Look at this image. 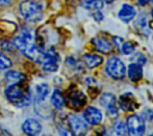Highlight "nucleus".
<instances>
[{"mask_svg":"<svg viewBox=\"0 0 153 136\" xmlns=\"http://www.w3.org/2000/svg\"><path fill=\"white\" fill-rule=\"evenodd\" d=\"M13 44L26 57H29V58H31V60H33L36 62H39L43 51H41L39 48L35 44L33 35H32L31 30L25 29L20 36H17L13 39Z\"/></svg>","mask_w":153,"mask_h":136,"instance_id":"obj_1","label":"nucleus"},{"mask_svg":"<svg viewBox=\"0 0 153 136\" xmlns=\"http://www.w3.org/2000/svg\"><path fill=\"white\" fill-rule=\"evenodd\" d=\"M6 98L17 106H27L31 103V92L27 86H24V82L10 84L5 89Z\"/></svg>","mask_w":153,"mask_h":136,"instance_id":"obj_2","label":"nucleus"},{"mask_svg":"<svg viewBox=\"0 0 153 136\" xmlns=\"http://www.w3.org/2000/svg\"><path fill=\"white\" fill-rule=\"evenodd\" d=\"M20 13L22 17L31 23L38 21L43 18V10H44V4L41 1L36 0H25L20 2Z\"/></svg>","mask_w":153,"mask_h":136,"instance_id":"obj_3","label":"nucleus"},{"mask_svg":"<svg viewBox=\"0 0 153 136\" xmlns=\"http://www.w3.org/2000/svg\"><path fill=\"white\" fill-rule=\"evenodd\" d=\"M105 70H106L109 76H111L112 79L120 80L126 74V66H124V63H123V61L121 58L114 56V57H110L108 60Z\"/></svg>","mask_w":153,"mask_h":136,"instance_id":"obj_4","label":"nucleus"},{"mask_svg":"<svg viewBox=\"0 0 153 136\" xmlns=\"http://www.w3.org/2000/svg\"><path fill=\"white\" fill-rule=\"evenodd\" d=\"M59 55L57 52L50 48L45 51L42 52V56H41V60H39V63L42 64V68L47 72H56L57 68H59Z\"/></svg>","mask_w":153,"mask_h":136,"instance_id":"obj_5","label":"nucleus"},{"mask_svg":"<svg viewBox=\"0 0 153 136\" xmlns=\"http://www.w3.org/2000/svg\"><path fill=\"white\" fill-rule=\"evenodd\" d=\"M127 129H128V134L130 135H142L145 132V120L142 117L137 116V115H131L127 118Z\"/></svg>","mask_w":153,"mask_h":136,"instance_id":"obj_6","label":"nucleus"},{"mask_svg":"<svg viewBox=\"0 0 153 136\" xmlns=\"http://www.w3.org/2000/svg\"><path fill=\"white\" fill-rule=\"evenodd\" d=\"M82 118L90 125H98L103 120V113L99 109H97L94 106H88L84 110Z\"/></svg>","mask_w":153,"mask_h":136,"instance_id":"obj_7","label":"nucleus"},{"mask_svg":"<svg viewBox=\"0 0 153 136\" xmlns=\"http://www.w3.org/2000/svg\"><path fill=\"white\" fill-rule=\"evenodd\" d=\"M68 123L74 135H84L88 129L85 119L79 117L78 115H71L68 117Z\"/></svg>","mask_w":153,"mask_h":136,"instance_id":"obj_8","label":"nucleus"},{"mask_svg":"<svg viewBox=\"0 0 153 136\" xmlns=\"http://www.w3.org/2000/svg\"><path fill=\"white\" fill-rule=\"evenodd\" d=\"M86 95L81 92V91H78V89H74L72 92H69L68 94V101H69V105L74 109V110H80L81 107L85 106L86 104Z\"/></svg>","mask_w":153,"mask_h":136,"instance_id":"obj_9","label":"nucleus"},{"mask_svg":"<svg viewBox=\"0 0 153 136\" xmlns=\"http://www.w3.org/2000/svg\"><path fill=\"white\" fill-rule=\"evenodd\" d=\"M118 106L123 111H134L139 107V104L136 103V100L131 93H124L118 99Z\"/></svg>","mask_w":153,"mask_h":136,"instance_id":"obj_10","label":"nucleus"},{"mask_svg":"<svg viewBox=\"0 0 153 136\" xmlns=\"http://www.w3.org/2000/svg\"><path fill=\"white\" fill-rule=\"evenodd\" d=\"M135 16H136V11H135L134 6H131L129 4H123L121 6V8L118 10V18L123 23L131 21L135 18Z\"/></svg>","mask_w":153,"mask_h":136,"instance_id":"obj_11","label":"nucleus"},{"mask_svg":"<svg viewBox=\"0 0 153 136\" xmlns=\"http://www.w3.org/2000/svg\"><path fill=\"white\" fill-rule=\"evenodd\" d=\"M22 129L27 135H37L41 131L42 125H41V123L38 120H36L33 118H27L22 124Z\"/></svg>","mask_w":153,"mask_h":136,"instance_id":"obj_12","label":"nucleus"},{"mask_svg":"<svg viewBox=\"0 0 153 136\" xmlns=\"http://www.w3.org/2000/svg\"><path fill=\"white\" fill-rule=\"evenodd\" d=\"M135 26H136V29H137L141 33H143L145 36H149V35H151L149 20H148V17H147L145 13H141V14L137 17V19H136V21H135Z\"/></svg>","mask_w":153,"mask_h":136,"instance_id":"obj_13","label":"nucleus"},{"mask_svg":"<svg viewBox=\"0 0 153 136\" xmlns=\"http://www.w3.org/2000/svg\"><path fill=\"white\" fill-rule=\"evenodd\" d=\"M93 43L97 48L98 51L103 52V54H109L112 49V44L109 39H106L105 37H97L93 39Z\"/></svg>","mask_w":153,"mask_h":136,"instance_id":"obj_14","label":"nucleus"},{"mask_svg":"<svg viewBox=\"0 0 153 136\" xmlns=\"http://www.w3.org/2000/svg\"><path fill=\"white\" fill-rule=\"evenodd\" d=\"M26 79L25 74L18 70H7L5 73V80L8 84H18V82H24Z\"/></svg>","mask_w":153,"mask_h":136,"instance_id":"obj_15","label":"nucleus"},{"mask_svg":"<svg viewBox=\"0 0 153 136\" xmlns=\"http://www.w3.org/2000/svg\"><path fill=\"white\" fill-rule=\"evenodd\" d=\"M128 78L133 82L139 81L142 78V68H141V66L135 63V62L130 63L129 67H128Z\"/></svg>","mask_w":153,"mask_h":136,"instance_id":"obj_16","label":"nucleus"},{"mask_svg":"<svg viewBox=\"0 0 153 136\" xmlns=\"http://www.w3.org/2000/svg\"><path fill=\"white\" fill-rule=\"evenodd\" d=\"M51 104L56 109V110H62L66 105V99L63 97V94L59 91V89H55L51 94Z\"/></svg>","mask_w":153,"mask_h":136,"instance_id":"obj_17","label":"nucleus"},{"mask_svg":"<svg viewBox=\"0 0 153 136\" xmlns=\"http://www.w3.org/2000/svg\"><path fill=\"white\" fill-rule=\"evenodd\" d=\"M84 62L88 68H94V67H98L99 64H102L103 57L97 54H86L84 56Z\"/></svg>","mask_w":153,"mask_h":136,"instance_id":"obj_18","label":"nucleus"},{"mask_svg":"<svg viewBox=\"0 0 153 136\" xmlns=\"http://www.w3.org/2000/svg\"><path fill=\"white\" fill-rule=\"evenodd\" d=\"M49 94V86L47 84H38L35 87V99L36 101H44Z\"/></svg>","mask_w":153,"mask_h":136,"instance_id":"obj_19","label":"nucleus"},{"mask_svg":"<svg viewBox=\"0 0 153 136\" xmlns=\"http://www.w3.org/2000/svg\"><path fill=\"white\" fill-rule=\"evenodd\" d=\"M80 5H81L84 8H86V10H92V11L102 10L103 6H104L103 0H82Z\"/></svg>","mask_w":153,"mask_h":136,"instance_id":"obj_20","label":"nucleus"},{"mask_svg":"<svg viewBox=\"0 0 153 136\" xmlns=\"http://www.w3.org/2000/svg\"><path fill=\"white\" fill-rule=\"evenodd\" d=\"M99 103H100V105L104 106V107H109V106L116 105V97H115L112 93H104V94L100 97Z\"/></svg>","mask_w":153,"mask_h":136,"instance_id":"obj_21","label":"nucleus"},{"mask_svg":"<svg viewBox=\"0 0 153 136\" xmlns=\"http://www.w3.org/2000/svg\"><path fill=\"white\" fill-rule=\"evenodd\" d=\"M114 131H115L116 135H127V134H128V129H127L126 123H123V122H117V123L115 124Z\"/></svg>","mask_w":153,"mask_h":136,"instance_id":"obj_22","label":"nucleus"},{"mask_svg":"<svg viewBox=\"0 0 153 136\" xmlns=\"http://www.w3.org/2000/svg\"><path fill=\"white\" fill-rule=\"evenodd\" d=\"M121 49H122V52L124 55H131L135 51V45L131 42H126L121 45Z\"/></svg>","mask_w":153,"mask_h":136,"instance_id":"obj_23","label":"nucleus"},{"mask_svg":"<svg viewBox=\"0 0 153 136\" xmlns=\"http://www.w3.org/2000/svg\"><path fill=\"white\" fill-rule=\"evenodd\" d=\"M12 66V61L2 52H0V69H7Z\"/></svg>","mask_w":153,"mask_h":136,"instance_id":"obj_24","label":"nucleus"},{"mask_svg":"<svg viewBox=\"0 0 153 136\" xmlns=\"http://www.w3.org/2000/svg\"><path fill=\"white\" fill-rule=\"evenodd\" d=\"M13 47H14V44H12V43L8 42V41H2V42L0 43V48H1L2 50H5V51H12V50H13Z\"/></svg>","mask_w":153,"mask_h":136,"instance_id":"obj_25","label":"nucleus"},{"mask_svg":"<svg viewBox=\"0 0 153 136\" xmlns=\"http://www.w3.org/2000/svg\"><path fill=\"white\" fill-rule=\"evenodd\" d=\"M133 61H135V63H137V64H140V66H142V64H145L146 63V57L142 55V54H136L135 55V57L133 58Z\"/></svg>","mask_w":153,"mask_h":136,"instance_id":"obj_26","label":"nucleus"},{"mask_svg":"<svg viewBox=\"0 0 153 136\" xmlns=\"http://www.w3.org/2000/svg\"><path fill=\"white\" fill-rule=\"evenodd\" d=\"M142 117L146 119V120H153V111L151 110V109H148V110H145L143 112H142Z\"/></svg>","mask_w":153,"mask_h":136,"instance_id":"obj_27","label":"nucleus"},{"mask_svg":"<svg viewBox=\"0 0 153 136\" xmlns=\"http://www.w3.org/2000/svg\"><path fill=\"white\" fill-rule=\"evenodd\" d=\"M92 17H93V18H94V20H97V21L103 20V13L100 12V10H96V12H94V13H92Z\"/></svg>","mask_w":153,"mask_h":136,"instance_id":"obj_28","label":"nucleus"},{"mask_svg":"<svg viewBox=\"0 0 153 136\" xmlns=\"http://www.w3.org/2000/svg\"><path fill=\"white\" fill-rule=\"evenodd\" d=\"M114 42H115V44L120 48L122 44H123V38H121V37H114V39H112Z\"/></svg>","mask_w":153,"mask_h":136,"instance_id":"obj_29","label":"nucleus"},{"mask_svg":"<svg viewBox=\"0 0 153 136\" xmlns=\"http://www.w3.org/2000/svg\"><path fill=\"white\" fill-rule=\"evenodd\" d=\"M12 1H13V0H0V5H2V6H4V5H10Z\"/></svg>","mask_w":153,"mask_h":136,"instance_id":"obj_30","label":"nucleus"},{"mask_svg":"<svg viewBox=\"0 0 153 136\" xmlns=\"http://www.w3.org/2000/svg\"><path fill=\"white\" fill-rule=\"evenodd\" d=\"M147 4V0H137V5L140 6H145Z\"/></svg>","mask_w":153,"mask_h":136,"instance_id":"obj_31","label":"nucleus"},{"mask_svg":"<svg viewBox=\"0 0 153 136\" xmlns=\"http://www.w3.org/2000/svg\"><path fill=\"white\" fill-rule=\"evenodd\" d=\"M106 4H111V2H114V0H104Z\"/></svg>","mask_w":153,"mask_h":136,"instance_id":"obj_32","label":"nucleus"},{"mask_svg":"<svg viewBox=\"0 0 153 136\" xmlns=\"http://www.w3.org/2000/svg\"><path fill=\"white\" fill-rule=\"evenodd\" d=\"M151 14H152V18H153V10H152V12H151Z\"/></svg>","mask_w":153,"mask_h":136,"instance_id":"obj_33","label":"nucleus"},{"mask_svg":"<svg viewBox=\"0 0 153 136\" xmlns=\"http://www.w3.org/2000/svg\"><path fill=\"white\" fill-rule=\"evenodd\" d=\"M149 1H151V2H152V4H153V0H149Z\"/></svg>","mask_w":153,"mask_h":136,"instance_id":"obj_34","label":"nucleus"}]
</instances>
